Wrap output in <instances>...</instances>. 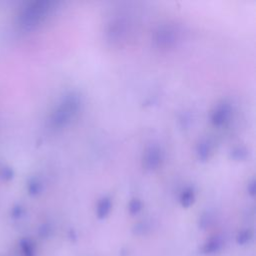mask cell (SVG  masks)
Wrapping results in <instances>:
<instances>
[{"instance_id": "3", "label": "cell", "mask_w": 256, "mask_h": 256, "mask_svg": "<svg viewBox=\"0 0 256 256\" xmlns=\"http://www.w3.org/2000/svg\"><path fill=\"white\" fill-rule=\"evenodd\" d=\"M110 210V202L107 199H104L99 205H98V209H97V214L98 217L100 219L106 217V215L109 213Z\"/></svg>"}, {"instance_id": "2", "label": "cell", "mask_w": 256, "mask_h": 256, "mask_svg": "<svg viewBox=\"0 0 256 256\" xmlns=\"http://www.w3.org/2000/svg\"><path fill=\"white\" fill-rule=\"evenodd\" d=\"M221 245H222L221 240L219 238L213 237L207 243L204 244V246L202 248V251L205 254H213V253H216L217 251H219L221 249Z\"/></svg>"}, {"instance_id": "4", "label": "cell", "mask_w": 256, "mask_h": 256, "mask_svg": "<svg viewBox=\"0 0 256 256\" xmlns=\"http://www.w3.org/2000/svg\"><path fill=\"white\" fill-rule=\"evenodd\" d=\"M250 238H251V235H250V234H249L247 231H245V232H243V233H240V234L238 235V238H237V242H238L239 244H244V243L248 242Z\"/></svg>"}, {"instance_id": "1", "label": "cell", "mask_w": 256, "mask_h": 256, "mask_svg": "<svg viewBox=\"0 0 256 256\" xmlns=\"http://www.w3.org/2000/svg\"><path fill=\"white\" fill-rule=\"evenodd\" d=\"M18 248L21 256H36V245L34 241L28 237L20 239Z\"/></svg>"}]
</instances>
